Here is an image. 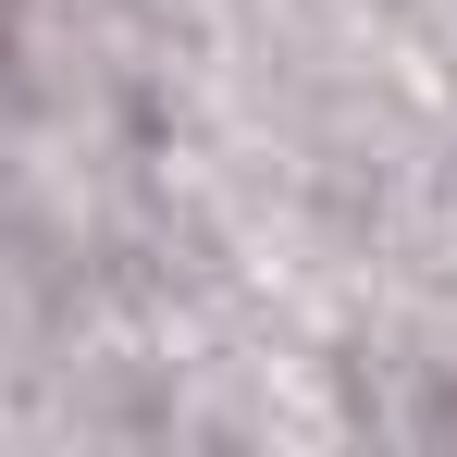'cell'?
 <instances>
[{
	"label": "cell",
	"mask_w": 457,
	"mask_h": 457,
	"mask_svg": "<svg viewBox=\"0 0 457 457\" xmlns=\"http://www.w3.org/2000/svg\"><path fill=\"white\" fill-rule=\"evenodd\" d=\"M12 12H25V0H0V50H12Z\"/></svg>",
	"instance_id": "obj_1"
}]
</instances>
